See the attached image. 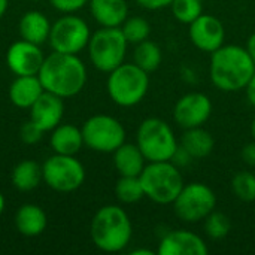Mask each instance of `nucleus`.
Here are the masks:
<instances>
[{
	"instance_id": "dca6fc26",
	"label": "nucleus",
	"mask_w": 255,
	"mask_h": 255,
	"mask_svg": "<svg viewBox=\"0 0 255 255\" xmlns=\"http://www.w3.org/2000/svg\"><path fill=\"white\" fill-rule=\"evenodd\" d=\"M64 99L49 91H43L42 96L28 109L30 120L39 126L43 131H52L58 124H61L64 115Z\"/></svg>"
},
{
	"instance_id": "f3484780",
	"label": "nucleus",
	"mask_w": 255,
	"mask_h": 255,
	"mask_svg": "<svg viewBox=\"0 0 255 255\" xmlns=\"http://www.w3.org/2000/svg\"><path fill=\"white\" fill-rule=\"evenodd\" d=\"M45 91L37 75L16 76L9 87V99L19 109H30Z\"/></svg>"
},
{
	"instance_id": "79ce46f5",
	"label": "nucleus",
	"mask_w": 255,
	"mask_h": 255,
	"mask_svg": "<svg viewBox=\"0 0 255 255\" xmlns=\"http://www.w3.org/2000/svg\"><path fill=\"white\" fill-rule=\"evenodd\" d=\"M33 1H39V0H33Z\"/></svg>"
},
{
	"instance_id": "4c0bfd02",
	"label": "nucleus",
	"mask_w": 255,
	"mask_h": 255,
	"mask_svg": "<svg viewBox=\"0 0 255 255\" xmlns=\"http://www.w3.org/2000/svg\"><path fill=\"white\" fill-rule=\"evenodd\" d=\"M131 255H155L157 251H151V250H134L130 253Z\"/></svg>"
},
{
	"instance_id": "a19ab883",
	"label": "nucleus",
	"mask_w": 255,
	"mask_h": 255,
	"mask_svg": "<svg viewBox=\"0 0 255 255\" xmlns=\"http://www.w3.org/2000/svg\"><path fill=\"white\" fill-rule=\"evenodd\" d=\"M250 131H251V137L255 140V117L251 121V127H250Z\"/></svg>"
},
{
	"instance_id": "c85d7f7f",
	"label": "nucleus",
	"mask_w": 255,
	"mask_h": 255,
	"mask_svg": "<svg viewBox=\"0 0 255 255\" xmlns=\"http://www.w3.org/2000/svg\"><path fill=\"white\" fill-rule=\"evenodd\" d=\"M232 191L241 202H255V173L248 170L238 172L232 179Z\"/></svg>"
},
{
	"instance_id": "7c9ffc66",
	"label": "nucleus",
	"mask_w": 255,
	"mask_h": 255,
	"mask_svg": "<svg viewBox=\"0 0 255 255\" xmlns=\"http://www.w3.org/2000/svg\"><path fill=\"white\" fill-rule=\"evenodd\" d=\"M43 133L45 131L39 126H36L31 120H28L19 128V139L27 145H34L40 142V139L43 137Z\"/></svg>"
},
{
	"instance_id": "6ab92c4d",
	"label": "nucleus",
	"mask_w": 255,
	"mask_h": 255,
	"mask_svg": "<svg viewBox=\"0 0 255 255\" xmlns=\"http://www.w3.org/2000/svg\"><path fill=\"white\" fill-rule=\"evenodd\" d=\"M48 226L46 212L34 203H25L18 208L15 214V227L19 235L25 238L40 236Z\"/></svg>"
},
{
	"instance_id": "c756f323",
	"label": "nucleus",
	"mask_w": 255,
	"mask_h": 255,
	"mask_svg": "<svg viewBox=\"0 0 255 255\" xmlns=\"http://www.w3.org/2000/svg\"><path fill=\"white\" fill-rule=\"evenodd\" d=\"M170 9L179 22L188 25L203 13L202 0H173Z\"/></svg>"
},
{
	"instance_id": "0eeeda50",
	"label": "nucleus",
	"mask_w": 255,
	"mask_h": 255,
	"mask_svg": "<svg viewBox=\"0 0 255 255\" xmlns=\"http://www.w3.org/2000/svg\"><path fill=\"white\" fill-rule=\"evenodd\" d=\"M128 42L120 27H102L94 31L88 42V57L93 66L105 73L124 63Z\"/></svg>"
},
{
	"instance_id": "ea45409f",
	"label": "nucleus",
	"mask_w": 255,
	"mask_h": 255,
	"mask_svg": "<svg viewBox=\"0 0 255 255\" xmlns=\"http://www.w3.org/2000/svg\"><path fill=\"white\" fill-rule=\"evenodd\" d=\"M4 208H6V200H4V196L0 193V217H1L3 212H4Z\"/></svg>"
},
{
	"instance_id": "393cba45",
	"label": "nucleus",
	"mask_w": 255,
	"mask_h": 255,
	"mask_svg": "<svg viewBox=\"0 0 255 255\" xmlns=\"http://www.w3.org/2000/svg\"><path fill=\"white\" fill-rule=\"evenodd\" d=\"M133 60H134L133 61L134 64H137L145 72L151 73L160 67L161 60H163V54H161L160 46L155 42L146 39V40L136 45L134 52H133Z\"/></svg>"
},
{
	"instance_id": "72a5a7b5",
	"label": "nucleus",
	"mask_w": 255,
	"mask_h": 255,
	"mask_svg": "<svg viewBox=\"0 0 255 255\" xmlns=\"http://www.w3.org/2000/svg\"><path fill=\"white\" fill-rule=\"evenodd\" d=\"M137 4L143 9L148 10H158V9H164V7H170L173 0H136Z\"/></svg>"
},
{
	"instance_id": "b1692460",
	"label": "nucleus",
	"mask_w": 255,
	"mask_h": 255,
	"mask_svg": "<svg viewBox=\"0 0 255 255\" xmlns=\"http://www.w3.org/2000/svg\"><path fill=\"white\" fill-rule=\"evenodd\" d=\"M10 179H12V185L18 191L22 193L33 191L43 181L42 166L34 160H22L13 167Z\"/></svg>"
},
{
	"instance_id": "2f4dec72",
	"label": "nucleus",
	"mask_w": 255,
	"mask_h": 255,
	"mask_svg": "<svg viewBox=\"0 0 255 255\" xmlns=\"http://www.w3.org/2000/svg\"><path fill=\"white\" fill-rule=\"evenodd\" d=\"M90 0H49L51 6L61 13H75L88 4Z\"/></svg>"
},
{
	"instance_id": "f704fd0d",
	"label": "nucleus",
	"mask_w": 255,
	"mask_h": 255,
	"mask_svg": "<svg viewBox=\"0 0 255 255\" xmlns=\"http://www.w3.org/2000/svg\"><path fill=\"white\" fill-rule=\"evenodd\" d=\"M241 157L244 160L245 164H248L250 167H255V140L253 139V142L247 143L244 148H242V152H241Z\"/></svg>"
},
{
	"instance_id": "473e14b6",
	"label": "nucleus",
	"mask_w": 255,
	"mask_h": 255,
	"mask_svg": "<svg viewBox=\"0 0 255 255\" xmlns=\"http://www.w3.org/2000/svg\"><path fill=\"white\" fill-rule=\"evenodd\" d=\"M176 167H188L193 161H194V158H193V155L184 148V146H181V145H178V148H176V151H175V154H173V157H172V160H170Z\"/></svg>"
},
{
	"instance_id": "e433bc0d",
	"label": "nucleus",
	"mask_w": 255,
	"mask_h": 255,
	"mask_svg": "<svg viewBox=\"0 0 255 255\" xmlns=\"http://www.w3.org/2000/svg\"><path fill=\"white\" fill-rule=\"evenodd\" d=\"M247 49H248L250 55L253 57V60H254V63H255V31L251 34V36H250V39H248Z\"/></svg>"
},
{
	"instance_id": "cd10ccee",
	"label": "nucleus",
	"mask_w": 255,
	"mask_h": 255,
	"mask_svg": "<svg viewBox=\"0 0 255 255\" xmlns=\"http://www.w3.org/2000/svg\"><path fill=\"white\" fill-rule=\"evenodd\" d=\"M203 229L208 238L214 241H221L232 232V221L224 212L214 211L203 220Z\"/></svg>"
},
{
	"instance_id": "7ed1b4c3",
	"label": "nucleus",
	"mask_w": 255,
	"mask_h": 255,
	"mask_svg": "<svg viewBox=\"0 0 255 255\" xmlns=\"http://www.w3.org/2000/svg\"><path fill=\"white\" fill-rule=\"evenodd\" d=\"M90 235L93 244L100 251L111 254L121 253L128 247L133 236L130 217L123 208L106 205L94 214Z\"/></svg>"
},
{
	"instance_id": "ddd939ff",
	"label": "nucleus",
	"mask_w": 255,
	"mask_h": 255,
	"mask_svg": "<svg viewBox=\"0 0 255 255\" xmlns=\"http://www.w3.org/2000/svg\"><path fill=\"white\" fill-rule=\"evenodd\" d=\"M45 55L40 45L31 43L28 40H16L6 51V64L15 76L37 75Z\"/></svg>"
},
{
	"instance_id": "f257e3e1",
	"label": "nucleus",
	"mask_w": 255,
	"mask_h": 255,
	"mask_svg": "<svg viewBox=\"0 0 255 255\" xmlns=\"http://www.w3.org/2000/svg\"><path fill=\"white\" fill-rule=\"evenodd\" d=\"M254 73V60L248 49L241 45H223L211 54L209 75L220 91L238 93L245 90Z\"/></svg>"
},
{
	"instance_id": "412c9836",
	"label": "nucleus",
	"mask_w": 255,
	"mask_h": 255,
	"mask_svg": "<svg viewBox=\"0 0 255 255\" xmlns=\"http://www.w3.org/2000/svg\"><path fill=\"white\" fill-rule=\"evenodd\" d=\"M114 166L120 176H140L146 166V158L137 143L124 142L114 152Z\"/></svg>"
},
{
	"instance_id": "20e7f679",
	"label": "nucleus",
	"mask_w": 255,
	"mask_h": 255,
	"mask_svg": "<svg viewBox=\"0 0 255 255\" xmlns=\"http://www.w3.org/2000/svg\"><path fill=\"white\" fill-rule=\"evenodd\" d=\"M149 73L134 63H123L109 72L106 88L111 100L121 108L139 105L149 88Z\"/></svg>"
},
{
	"instance_id": "f03ea898",
	"label": "nucleus",
	"mask_w": 255,
	"mask_h": 255,
	"mask_svg": "<svg viewBox=\"0 0 255 255\" xmlns=\"http://www.w3.org/2000/svg\"><path fill=\"white\" fill-rule=\"evenodd\" d=\"M45 91L70 99L78 96L87 84V67L78 54L51 52L45 57L37 73Z\"/></svg>"
},
{
	"instance_id": "9d476101",
	"label": "nucleus",
	"mask_w": 255,
	"mask_h": 255,
	"mask_svg": "<svg viewBox=\"0 0 255 255\" xmlns=\"http://www.w3.org/2000/svg\"><path fill=\"white\" fill-rule=\"evenodd\" d=\"M43 182L58 193H72L82 187L85 167L75 155L54 154L42 164Z\"/></svg>"
},
{
	"instance_id": "423d86ee",
	"label": "nucleus",
	"mask_w": 255,
	"mask_h": 255,
	"mask_svg": "<svg viewBox=\"0 0 255 255\" xmlns=\"http://www.w3.org/2000/svg\"><path fill=\"white\" fill-rule=\"evenodd\" d=\"M136 143L146 161H170L179 142L172 127L160 118L151 117L143 120L136 133Z\"/></svg>"
},
{
	"instance_id": "1a4fd4ad",
	"label": "nucleus",
	"mask_w": 255,
	"mask_h": 255,
	"mask_svg": "<svg viewBox=\"0 0 255 255\" xmlns=\"http://www.w3.org/2000/svg\"><path fill=\"white\" fill-rule=\"evenodd\" d=\"M176 217L188 224L203 221L217 208V196L203 182L185 184L172 203Z\"/></svg>"
},
{
	"instance_id": "a878e982",
	"label": "nucleus",
	"mask_w": 255,
	"mask_h": 255,
	"mask_svg": "<svg viewBox=\"0 0 255 255\" xmlns=\"http://www.w3.org/2000/svg\"><path fill=\"white\" fill-rule=\"evenodd\" d=\"M115 196L124 205H133L145 197L139 176H120L115 184Z\"/></svg>"
},
{
	"instance_id": "5701e85b",
	"label": "nucleus",
	"mask_w": 255,
	"mask_h": 255,
	"mask_svg": "<svg viewBox=\"0 0 255 255\" xmlns=\"http://www.w3.org/2000/svg\"><path fill=\"white\" fill-rule=\"evenodd\" d=\"M179 145L184 146L193 155L194 160H200L212 154L215 148V140L214 136L203 127H194L187 128L184 131Z\"/></svg>"
},
{
	"instance_id": "4468645a",
	"label": "nucleus",
	"mask_w": 255,
	"mask_h": 255,
	"mask_svg": "<svg viewBox=\"0 0 255 255\" xmlns=\"http://www.w3.org/2000/svg\"><path fill=\"white\" fill-rule=\"evenodd\" d=\"M188 27H190L188 28L190 40L197 49L212 54L214 51H217L224 45L226 28L224 24L217 16L209 13H202Z\"/></svg>"
},
{
	"instance_id": "a211bd4d",
	"label": "nucleus",
	"mask_w": 255,
	"mask_h": 255,
	"mask_svg": "<svg viewBox=\"0 0 255 255\" xmlns=\"http://www.w3.org/2000/svg\"><path fill=\"white\" fill-rule=\"evenodd\" d=\"M90 12L102 27H121L128 16L126 0H90Z\"/></svg>"
},
{
	"instance_id": "bb28decb",
	"label": "nucleus",
	"mask_w": 255,
	"mask_h": 255,
	"mask_svg": "<svg viewBox=\"0 0 255 255\" xmlns=\"http://www.w3.org/2000/svg\"><path fill=\"white\" fill-rule=\"evenodd\" d=\"M120 28L127 42L133 45L146 40L151 34V24L142 16H127Z\"/></svg>"
},
{
	"instance_id": "4be33fe9",
	"label": "nucleus",
	"mask_w": 255,
	"mask_h": 255,
	"mask_svg": "<svg viewBox=\"0 0 255 255\" xmlns=\"http://www.w3.org/2000/svg\"><path fill=\"white\" fill-rule=\"evenodd\" d=\"M51 25L52 24L45 13H42L40 10H28L21 16L18 30L21 39L36 45H42L49 39Z\"/></svg>"
},
{
	"instance_id": "f8f14e48",
	"label": "nucleus",
	"mask_w": 255,
	"mask_h": 255,
	"mask_svg": "<svg viewBox=\"0 0 255 255\" xmlns=\"http://www.w3.org/2000/svg\"><path fill=\"white\" fill-rule=\"evenodd\" d=\"M211 115L212 102L205 93H188L182 96L173 108V120L184 130L203 127Z\"/></svg>"
},
{
	"instance_id": "58836bf2",
	"label": "nucleus",
	"mask_w": 255,
	"mask_h": 255,
	"mask_svg": "<svg viewBox=\"0 0 255 255\" xmlns=\"http://www.w3.org/2000/svg\"><path fill=\"white\" fill-rule=\"evenodd\" d=\"M7 6H9V0H0V18L6 13Z\"/></svg>"
},
{
	"instance_id": "2eb2a0df",
	"label": "nucleus",
	"mask_w": 255,
	"mask_h": 255,
	"mask_svg": "<svg viewBox=\"0 0 255 255\" xmlns=\"http://www.w3.org/2000/svg\"><path fill=\"white\" fill-rule=\"evenodd\" d=\"M209 253L206 242L188 230L169 232L158 244V255H206Z\"/></svg>"
},
{
	"instance_id": "aec40b11",
	"label": "nucleus",
	"mask_w": 255,
	"mask_h": 255,
	"mask_svg": "<svg viewBox=\"0 0 255 255\" xmlns=\"http://www.w3.org/2000/svg\"><path fill=\"white\" fill-rule=\"evenodd\" d=\"M49 143L54 154L63 155H76L85 145L82 130L75 124H58L51 133Z\"/></svg>"
},
{
	"instance_id": "6e6552de",
	"label": "nucleus",
	"mask_w": 255,
	"mask_h": 255,
	"mask_svg": "<svg viewBox=\"0 0 255 255\" xmlns=\"http://www.w3.org/2000/svg\"><path fill=\"white\" fill-rule=\"evenodd\" d=\"M84 143L102 154H112L126 142V128L115 117L99 114L90 117L81 127Z\"/></svg>"
},
{
	"instance_id": "9b49d317",
	"label": "nucleus",
	"mask_w": 255,
	"mask_h": 255,
	"mask_svg": "<svg viewBox=\"0 0 255 255\" xmlns=\"http://www.w3.org/2000/svg\"><path fill=\"white\" fill-rule=\"evenodd\" d=\"M90 37L91 31L85 19L73 13H64L51 25L48 42L55 52L79 54L88 46Z\"/></svg>"
},
{
	"instance_id": "c9c22d12",
	"label": "nucleus",
	"mask_w": 255,
	"mask_h": 255,
	"mask_svg": "<svg viewBox=\"0 0 255 255\" xmlns=\"http://www.w3.org/2000/svg\"><path fill=\"white\" fill-rule=\"evenodd\" d=\"M245 91H247V99H248L250 105H251L253 108H255V73L253 75V78L250 79V82H248Z\"/></svg>"
},
{
	"instance_id": "39448f33",
	"label": "nucleus",
	"mask_w": 255,
	"mask_h": 255,
	"mask_svg": "<svg viewBox=\"0 0 255 255\" xmlns=\"http://www.w3.org/2000/svg\"><path fill=\"white\" fill-rule=\"evenodd\" d=\"M139 178L145 197L158 205H172L185 185L179 167L172 161H149Z\"/></svg>"
}]
</instances>
